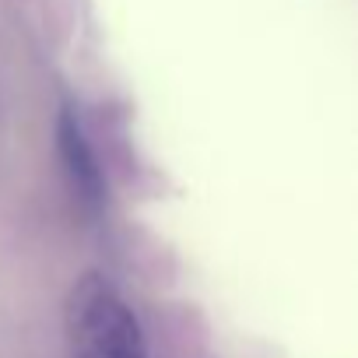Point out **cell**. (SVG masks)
I'll return each mask as SVG.
<instances>
[{"label":"cell","instance_id":"7a4b0ae2","mask_svg":"<svg viewBox=\"0 0 358 358\" xmlns=\"http://www.w3.org/2000/svg\"><path fill=\"white\" fill-rule=\"evenodd\" d=\"M57 144H60V158L67 165L74 194L81 197V204L88 211H99V204H102V172H99L92 144H88V137H85V130H81V123H78V116L71 109H64L60 120H57Z\"/></svg>","mask_w":358,"mask_h":358},{"label":"cell","instance_id":"6da1fadb","mask_svg":"<svg viewBox=\"0 0 358 358\" xmlns=\"http://www.w3.org/2000/svg\"><path fill=\"white\" fill-rule=\"evenodd\" d=\"M64 327L74 358H148L134 309L99 274L74 281L64 302Z\"/></svg>","mask_w":358,"mask_h":358}]
</instances>
